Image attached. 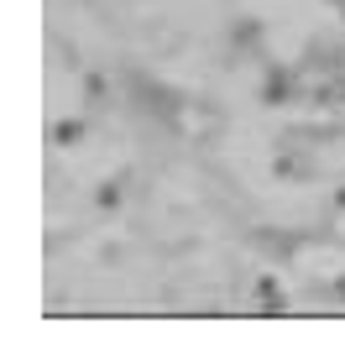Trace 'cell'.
<instances>
[{
    "mask_svg": "<svg viewBox=\"0 0 345 361\" xmlns=\"http://www.w3.org/2000/svg\"><path fill=\"white\" fill-rule=\"evenodd\" d=\"M53 136H58V142L68 147V142H79V136H84V126H79V121H63V126H58Z\"/></svg>",
    "mask_w": 345,
    "mask_h": 361,
    "instance_id": "cell-2",
    "label": "cell"
},
{
    "mask_svg": "<svg viewBox=\"0 0 345 361\" xmlns=\"http://www.w3.org/2000/svg\"><path fill=\"white\" fill-rule=\"evenodd\" d=\"M340 298H345V278H340Z\"/></svg>",
    "mask_w": 345,
    "mask_h": 361,
    "instance_id": "cell-4",
    "label": "cell"
},
{
    "mask_svg": "<svg viewBox=\"0 0 345 361\" xmlns=\"http://www.w3.org/2000/svg\"><path fill=\"white\" fill-rule=\"evenodd\" d=\"M256 298H262L267 309H282V288H277L272 278H262V283H256Z\"/></svg>",
    "mask_w": 345,
    "mask_h": 361,
    "instance_id": "cell-1",
    "label": "cell"
},
{
    "mask_svg": "<svg viewBox=\"0 0 345 361\" xmlns=\"http://www.w3.org/2000/svg\"><path fill=\"white\" fill-rule=\"evenodd\" d=\"M335 204H340V209H345V189H340V199H335Z\"/></svg>",
    "mask_w": 345,
    "mask_h": 361,
    "instance_id": "cell-3",
    "label": "cell"
}]
</instances>
